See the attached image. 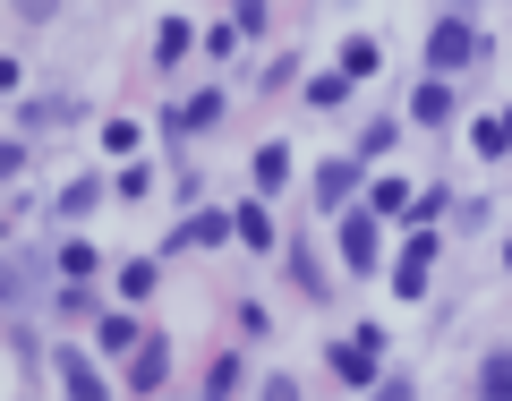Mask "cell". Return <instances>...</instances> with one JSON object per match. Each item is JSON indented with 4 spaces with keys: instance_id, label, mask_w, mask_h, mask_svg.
<instances>
[{
    "instance_id": "cell-1",
    "label": "cell",
    "mask_w": 512,
    "mask_h": 401,
    "mask_svg": "<svg viewBox=\"0 0 512 401\" xmlns=\"http://www.w3.org/2000/svg\"><path fill=\"white\" fill-rule=\"evenodd\" d=\"M427 274H436V239H410V256L393 265V291H402V299H427Z\"/></svg>"
},
{
    "instance_id": "cell-2",
    "label": "cell",
    "mask_w": 512,
    "mask_h": 401,
    "mask_svg": "<svg viewBox=\"0 0 512 401\" xmlns=\"http://www.w3.org/2000/svg\"><path fill=\"white\" fill-rule=\"evenodd\" d=\"M470 52H478V35H470V26H461V18H444L436 35H427V60H436V69H461V60H470Z\"/></svg>"
},
{
    "instance_id": "cell-3",
    "label": "cell",
    "mask_w": 512,
    "mask_h": 401,
    "mask_svg": "<svg viewBox=\"0 0 512 401\" xmlns=\"http://www.w3.org/2000/svg\"><path fill=\"white\" fill-rule=\"evenodd\" d=\"M333 376H350V384L376 376V333L367 325H359V342H333Z\"/></svg>"
},
{
    "instance_id": "cell-4",
    "label": "cell",
    "mask_w": 512,
    "mask_h": 401,
    "mask_svg": "<svg viewBox=\"0 0 512 401\" xmlns=\"http://www.w3.org/2000/svg\"><path fill=\"white\" fill-rule=\"evenodd\" d=\"M60 384H69V401H111V384L94 376V367L77 359V350H60Z\"/></svg>"
},
{
    "instance_id": "cell-5",
    "label": "cell",
    "mask_w": 512,
    "mask_h": 401,
    "mask_svg": "<svg viewBox=\"0 0 512 401\" xmlns=\"http://www.w3.org/2000/svg\"><path fill=\"white\" fill-rule=\"evenodd\" d=\"M342 256H350V265H376V222H367V214L342 222Z\"/></svg>"
},
{
    "instance_id": "cell-6",
    "label": "cell",
    "mask_w": 512,
    "mask_h": 401,
    "mask_svg": "<svg viewBox=\"0 0 512 401\" xmlns=\"http://www.w3.org/2000/svg\"><path fill=\"white\" fill-rule=\"evenodd\" d=\"M350 188H359V163H325V171H316V197H325V205H342Z\"/></svg>"
},
{
    "instance_id": "cell-7",
    "label": "cell",
    "mask_w": 512,
    "mask_h": 401,
    "mask_svg": "<svg viewBox=\"0 0 512 401\" xmlns=\"http://www.w3.org/2000/svg\"><path fill=\"white\" fill-rule=\"evenodd\" d=\"M367 197H376V214H419V188H402V180H376Z\"/></svg>"
},
{
    "instance_id": "cell-8",
    "label": "cell",
    "mask_w": 512,
    "mask_h": 401,
    "mask_svg": "<svg viewBox=\"0 0 512 401\" xmlns=\"http://www.w3.org/2000/svg\"><path fill=\"white\" fill-rule=\"evenodd\" d=\"M163 376H171V350H163V342L137 350V393H163Z\"/></svg>"
},
{
    "instance_id": "cell-9",
    "label": "cell",
    "mask_w": 512,
    "mask_h": 401,
    "mask_svg": "<svg viewBox=\"0 0 512 401\" xmlns=\"http://www.w3.org/2000/svg\"><path fill=\"white\" fill-rule=\"evenodd\" d=\"M94 342H103V350H128V359H137V350H146V333L128 325V316H103V333H94Z\"/></svg>"
},
{
    "instance_id": "cell-10",
    "label": "cell",
    "mask_w": 512,
    "mask_h": 401,
    "mask_svg": "<svg viewBox=\"0 0 512 401\" xmlns=\"http://www.w3.org/2000/svg\"><path fill=\"white\" fill-rule=\"evenodd\" d=\"M231 231H239V239H248V248H274V214H265V205H248V214H239V222H231Z\"/></svg>"
},
{
    "instance_id": "cell-11",
    "label": "cell",
    "mask_w": 512,
    "mask_h": 401,
    "mask_svg": "<svg viewBox=\"0 0 512 401\" xmlns=\"http://www.w3.org/2000/svg\"><path fill=\"white\" fill-rule=\"evenodd\" d=\"M478 154H512V111H495V120H478Z\"/></svg>"
},
{
    "instance_id": "cell-12",
    "label": "cell",
    "mask_w": 512,
    "mask_h": 401,
    "mask_svg": "<svg viewBox=\"0 0 512 401\" xmlns=\"http://www.w3.org/2000/svg\"><path fill=\"white\" fill-rule=\"evenodd\" d=\"M376 60H384V52H376L367 35H359V43H342V77H376Z\"/></svg>"
},
{
    "instance_id": "cell-13",
    "label": "cell",
    "mask_w": 512,
    "mask_h": 401,
    "mask_svg": "<svg viewBox=\"0 0 512 401\" xmlns=\"http://www.w3.org/2000/svg\"><path fill=\"white\" fill-rule=\"evenodd\" d=\"M256 180H265V188H282V180H291V154H282V146H265V154H256Z\"/></svg>"
},
{
    "instance_id": "cell-14",
    "label": "cell",
    "mask_w": 512,
    "mask_h": 401,
    "mask_svg": "<svg viewBox=\"0 0 512 401\" xmlns=\"http://www.w3.org/2000/svg\"><path fill=\"white\" fill-rule=\"evenodd\" d=\"M214 120H222V94H197V103L180 111V128H214Z\"/></svg>"
},
{
    "instance_id": "cell-15",
    "label": "cell",
    "mask_w": 512,
    "mask_h": 401,
    "mask_svg": "<svg viewBox=\"0 0 512 401\" xmlns=\"http://www.w3.org/2000/svg\"><path fill=\"white\" fill-rule=\"evenodd\" d=\"M60 274H69V282L94 274V248H86V239H77V248H60Z\"/></svg>"
},
{
    "instance_id": "cell-16",
    "label": "cell",
    "mask_w": 512,
    "mask_h": 401,
    "mask_svg": "<svg viewBox=\"0 0 512 401\" xmlns=\"http://www.w3.org/2000/svg\"><path fill=\"white\" fill-rule=\"evenodd\" d=\"M94 197H103V188H94V180H69V188H60V214H86Z\"/></svg>"
},
{
    "instance_id": "cell-17",
    "label": "cell",
    "mask_w": 512,
    "mask_h": 401,
    "mask_svg": "<svg viewBox=\"0 0 512 401\" xmlns=\"http://www.w3.org/2000/svg\"><path fill=\"white\" fill-rule=\"evenodd\" d=\"M154 52H163V60H180V52H188V26H180V18H171V26H163V35H154ZM163 60H154V69H163Z\"/></svg>"
},
{
    "instance_id": "cell-18",
    "label": "cell",
    "mask_w": 512,
    "mask_h": 401,
    "mask_svg": "<svg viewBox=\"0 0 512 401\" xmlns=\"http://www.w3.org/2000/svg\"><path fill=\"white\" fill-rule=\"evenodd\" d=\"M419 120H453V94H444V86H419Z\"/></svg>"
},
{
    "instance_id": "cell-19",
    "label": "cell",
    "mask_w": 512,
    "mask_h": 401,
    "mask_svg": "<svg viewBox=\"0 0 512 401\" xmlns=\"http://www.w3.org/2000/svg\"><path fill=\"white\" fill-rule=\"evenodd\" d=\"M231 384H239V359H214V367H205V393H214V401L231 393Z\"/></svg>"
},
{
    "instance_id": "cell-20",
    "label": "cell",
    "mask_w": 512,
    "mask_h": 401,
    "mask_svg": "<svg viewBox=\"0 0 512 401\" xmlns=\"http://www.w3.org/2000/svg\"><path fill=\"white\" fill-rule=\"evenodd\" d=\"M487 401H512V359H487Z\"/></svg>"
},
{
    "instance_id": "cell-21",
    "label": "cell",
    "mask_w": 512,
    "mask_h": 401,
    "mask_svg": "<svg viewBox=\"0 0 512 401\" xmlns=\"http://www.w3.org/2000/svg\"><path fill=\"white\" fill-rule=\"evenodd\" d=\"M265 401H299V384H291V376H274V384H265Z\"/></svg>"
},
{
    "instance_id": "cell-22",
    "label": "cell",
    "mask_w": 512,
    "mask_h": 401,
    "mask_svg": "<svg viewBox=\"0 0 512 401\" xmlns=\"http://www.w3.org/2000/svg\"><path fill=\"white\" fill-rule=\"evenodd\" d=\"M376 401H410V384H402V376H393V384H376Z\"/></svg>"
},
{
    "instance_id": "cell-23",
    "label": "cell",
    "mask_w": 512,
    "mask_h": 401,
    "mask_svg": "<svg viewBox=\"0 0 512 401\" xmlns=\"http://www.w3.org/2000/svg\"><path fill=\"white\" fill-rule=\"evenodd\" d=\"M9 86H18V60H0V94H9Z\"/></svg>"
},
{
    "instance_id": "cell-24",
    "label": "cell",
    "mask_w": 512,
    "mask_h": 401,
    "mask_svg": "<svg viewBox=\"0 0 512 401\" xmlns=\"http://www.w3.org/2000/svg\"><path fill=\"white\" fill-rule=\"evenodd\" d=\"M9 171H18V146H0V180H9Z\"/></svg>"
},
{
    "instance_id": "cell-25",
    "label": "cell",
    "mask_w": 512,
    "mask_h": 401,
    "mask_svg": "<svg viewBox=\"0 0 512 401\" xmlns=\"http://www.w3.org/2000/svg\"><path fill=\"white\" fill-rule=\"evenodd\" d=\"M504 265H512V248H504Z\"/></svg>"
}]
</instances>
